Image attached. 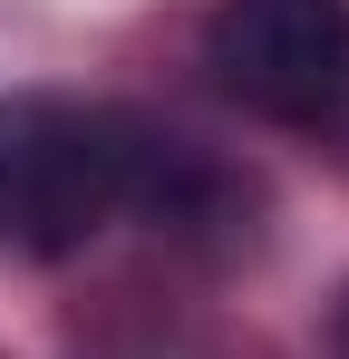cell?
<instances>
[{
	"instance_id": "6da1fadb",
	"label": "cell",
	"mask_w": 349,
	"mask_h": 359,
	"mask_svg": "<svg viewBox=\"0 0 349 359\" xmlns=\"http://www.w3.org/2000/svg\"><path fill=\"white\" fill-rule=\"evenodd\" d=\"M0 156H10L0 233H20L39 262L78 252V243L136 194V126L97 117V107H68V97L20 107V117L0 126Z\"/></svg>"
},
{
	"instance_id": "7a4b0ae2",
	"label": "cell",
	"mask_w": 349,
	"mask_h": 359,
	"mask_svg": "<svg viewBox=\"0 0 349 359\" xmlns=\"http://www.w3.org/2000/svg\"><path fill=\"white\" fill-rule=\"evenodd\" d=\"M204 68L252 117H320L349 88V0H214Z\"/></svg>"
},
{
	"instance_id": "3957f363",
	"label": "cell",
	"mask_w": 349,
	"mask_h": 359,
	"mask_svg": "<svg viewBox=\"0 0 349 359\" xmlns=\"http://www.w3.org/2000/svg\"><path fill=\"white\" fill-rule=\"evenodd\" d=\"M0 204H10V156H0Z\"/></svg>"
},
{
	"instance_id": "277c9868",
	"label": "cell",
	"mask_w": 349,
	"mask_h": 359,
	"mask_svg": "<svg viewBox=\"0 0 349 359\" xmlns=\"http://www.w3.org/2000/svg\"><path fill=\"white\" fill-rule=\"evenodd\" d=\"M340 359H349V320H340Z\"/></svg>"
}]
</instances>
